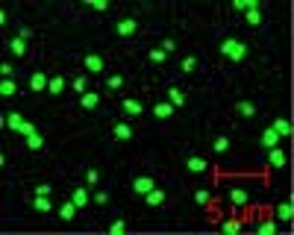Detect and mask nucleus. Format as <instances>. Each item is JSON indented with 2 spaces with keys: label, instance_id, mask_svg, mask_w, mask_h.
Wrapping results in <instances>:
<instances>
[{
  "label": "nucleus",
  "instance_id": "43",
  "mask_svg": "<svg viewBox=\"0 0 294 235\" xmlns=\"http://www.w3.org/2000/svg\"><path fill=\"white\" fill-rule=\"evenodd\" d=\"M177 44H180V41H177V38H173V35H171V38H165V41H162L159 47H162V50H165V53H173V50H177Z\"/></svg>",
  "mask_w": 294,
  "mask_h": 235
},
{
  "label": "nucleus",
  "instance_id": "30",
  "mask_svg": "<svg viewBox=\"0 0 294 235\" xmlns=\"http://www.w3.org/2000/svg\"><path fill=\"white\" fill-rule=\"evenodd\" d=\"M71 88H74V94H86V74H77L74 80H71Z\"/></svg>",
  "mask_w": 294,
  "mask_h": 235
},
{
  "label": "nucleus",
  "instance_id": "19",
  "mask_svg": "<svg viewBox=\"0 0 294 235\" xmlns=\"http://www.w3.org/2000/svg\"><path fill=\"white\" fill-rule=\"evenodd\" d=\"M259 144H262V150H271V147H277V144H279V135L274 133L271 127H265L262 135H259Z\"/></svg>",
  "mask_w": 294,
  "mask_h": 235
},
{
  "label": "nucleus",
  "instance_id": "36",
  "mask_svg": "<svg viewBox=\"0 0 294 235\" xmlns=\"http://www.w3.org/2000/svg\"><path fill=\"white\" fill-rule=\"evenodd\" d=\"M124 83H127V80H124L121 74H112V77L106 80V88H112V91H115V88H124Z\"/></svg>",
  "mask_w": 294,
  "mask_h": 235
},
{
  "label": "nucleus",
  "instance_id": "18",
  "mask_svg": "<svg viewBox=\"0 0 294 235\" xmlns=\"http://www.w3.org/2000/svg\"><path fill=\"white\" fill-rule=\"evenodd\" d=\"M271 130H274L279 138H291V121H288V118H274Z\"/></svg>",
  "mask_w": 294,
  "mask_h": 235
},
{
  "label": "nucleus",
  "instance_id": "6",
  "mask_svg": "<svg viewBox=\"0 0 294 235\" xmlns=\"http://www.w3.org/2000/svg\"><path fill=\"white\" fill-rule=\"evenodd\" d=\"M115 33L121 35V38H133V35L139 33V21H136V18H121V21L115 24Z\"/></svg>",
  "mask_w": 294,
  "mask_h": 235
},
{
  "label": "nucleus",
  "instance_id": "29",
  "mask_svg": "<svg viewBox=\"0 0 294 235\" xmlns=\"http://www.w3.org/2000/svg\"><path fill=\"white\" fill-rule=\"evenodd\" d=\"M229 200H232V206L242 209V206H247V191H244V188H232V191H229Z\"/></svg>",
  "mask_w": 294,
  "mask_h": 235
},
{
  "label": "nucleus",
  "instance_id": "14",
  "mask_svg": "<svg viewBox=\"0 0 294 235\" xmlns=\"http://www.w3.org/2000/svg\"><path fill=\"white\" fill-rule=\"evenodd\" d=\"M47 94H50V97H62V94H65V77H62V74H53L50 77V83H47Z\"/></svg>",
  "mask_w": 294,
  "mask_h": 235
},
{
  "label": "nucleus",
  "instance_id": "42",
  "mask_svg": "<svg viewBox=\"0 0 294 235\" xmlns=\"http://www.w3.org/2000/svg\"><path fill=\"white\" fill-rule=\"evenodd\" d=\"M18 133H21V135H24V138H27V135L38 133V130H35V124H33V121H24V124H21V130H18Z\"/></svg>",
  "mask_w": 294,
  "mask_h": 235
},
{
  "label": "nucleus",
  "instance_id": "9",
  "mask_svg": "<svg viewBox=\"0 0 294 235\" xmlns=\"http://www.w3.org/2000/svg\"><path fill=\"white\" fill-rule=\"evenodd\" d=\"M226 212L224 206H221V200H206V220L209 223H218V220H224Z\"/></svg>",
  "mask_w": 294,
  "mask_h": 235
},
{
  "label": "nucleus",
  "instance_id": "46",
  "mask_svg": "<svg viewBox=\"0 0 294 235\" xmlns=\"http://www.w3.org/2000/svg\"><path fill=\"white\" fill-rule=\"evenodd\" d=\"M194 197H197V203H206V200H209V191H206V188H200Z\"/></svg>",
  "mask_w": 294,
  "mask_h": 235
},
{
  "label": "nucleus",
  "instance_id": "7",
  "mask_svg": "<svg viewBox=\"0 0 294 235\" xmlns=\"http://www.w3.org/2000/svg\"><path fill=\"white\" fill-rule=\"evenodd\" d=\"M47 83H50V77H47L44 71H33V77H30V91H33V94H44V91H47Z\"/></svg>",
  "mask_w": 294,
  "mask_h": 235
},
{
  "label": "nucleus",
  "instance_id": "11",
  "mask_svg": "<svg viewBox=\"0 0 294 235\" xmlns=\"http://www.w3.org/2000/svg\"><path fill=\"white\" fill-rule=\"evenodd\" d=\"M165 200H168V191H165V188H159V185H156V188H150V191L144 194V203H147L150 209H156V206H162Z\"/></svg>",
  "mask_w": 294,
  "mask_h": 235
},
{
  "label": "nucleus",
  "instance_id": "31",
  "mask_svg": "<svg viewBox=\"0 0 294 235\" xmlns=\"http://www.w3.org/2000/svg\"><path fill=\"white\" fill-rule=\"evenodd\" d=\"M180 68H183V74H194V71L200 68V59H197V56H186Z\"/></svg>",
  "mask_w": 294,
  "mask_h": 235
},
{
  "label": "nucleus",
  "instance_id": "21",
  "mask_svg": "<svg viewBox=\"0 0 294 235\" xmlns=\"http://www.w3.org/2000/svg\"><path fill=\"white\" fill-rule=\"evenodd\" d=\"M186 168H189L191 173H206L209 162L203 159V156H189V159H186Z\"/></svg>",
  "mask_w": 294,
  "mask_h": 235
},
{
  "label": "nucleus",
  "instance_id": "5",
  "mask_svg": "<svg viewBox=\"0 0 294 235\" xmlns=\"http://www.w3.org/2000/svg\"><path fill=\"white\" fill-rule=\"evenodd\" d=\"M112 138H115V141H133V138H136V130H133L127 121H115V124H112Z\"/></svg>",
  "mask_w": 294,
  "mask_h": 235
},
{
  "label": "nucleus",
  "instance_id": "22",
  "mask_svg": "<svg viewBox=\"0 0 294 235\" xmlns=\"http://www.w3.org/2000/svg\"><path fill=\"white\" fill-rule=\"evenodd\" d=\"M168 94H171L168 103H173V109H183V106H186V91H183V88L171 85V88H168Z\"/></svg>",
  "mask_w": 294,
  "mask_h": 235
},
{
  "label": "nucleus",
  "instance_id": "16",
  "mask_svg": "<svg viewBox=\"0 0 294 235\" xmlns=\"http://www.w3.org/2000/svg\"><path fill=\"white\" fill-rule=\"evenodd\" d=\"M236 115L242 118V121H253V118H256V106L250 100H239L236 103Z\"/></svg>",
  "mask_w": 294,
  "mask_h": 235
},
{
  "label": "nucleus",
  "instance_id": "13",
  "mask_svg": "<svg viewBox=\"0 0 294 235\" xmlns=\"http://www.w3.org/2000/svg\"><path fill=\"white\" fill-rule=\"evenodd\" d=\"M97 106H100V91H86V94H80V109L94 112Z\"/></svg>",
  "mask_w": 294,
  "mask_h": 235
},
{
  "label": "nucleus",
  "instance_id": "38",
  "mask_svg": "<svg viewBox=\"0 0 294 235\" xmlns=\"http://www.w3.org/2000/svg\"><path fill=\"white\" fill-rule=\"evenodd\" d=\"M236 44H239V41H236V38H224V41H221V44H218V50L224 53V56H229V53H232V47H236Z\"/></svg>",
  "mask_w": 294,
  "mask_h": 235
},
{
  "label": "nucleus",
  "instance_id": "32",
  "mask_svg": "<svg viewBox=\"0 0 294 235\" xmlns=\"http://www.w3.org/2000/svg\"><path fill=\"white\" fill-rule=\"evenodd\" d=\"M33 194H38V197H53V185L50 183H35Z\"/></svg>",
  "mask_w": 294,
  "mask_h": 235
},
{
  "label": "nucleus",
  "instance_id": "33",
  "mask_svg": "<svg viewBox=\"0 0 294 235\" xmlns=\"http://www.w3.org/2000/svg\"><path fill=\"white\" fill-rule=\"evenodd\" d=\"M127 229H130V223H127L124 218H118V220H112V223H109V232H112V235H121V232H127Z\"/></svg>",
  "mask_w": 294,
  "mask_h": 235
},
{
  "label": "nucleus",
  "instance_id": "37",
  "mask_svg": "<svg viewBox=\"0 0 294 235\" xmlns=\"http://www.w3.org/2000/svg\"><path fill=\"white\" fill-rule=\"evenodd\" d=\"M86 183H88V188H97V183H100V173H97V168H88L86 170Z\"/></svg>",
  "mask_w": 294,
  "mask_h": 235
},
{
  "label": "nucleus",
  "instance_id": "35",
  "mask_svg": "<svg viewBox=\"0 0 294 235\" xmlns=\"http://www.w3.org/2000/svg\"><path fill=\"white\" fill-rule=\"evenodd\" d=\"M253 215L262 218V220H271V218H274V206H256V209H253Z\"/></svg>",
  "mask_w": 294,
  "mask_h": 235
},
{
  "label": "nucleus",
  "instance_id": "34",
  "mask_svg": "<svg viewBox=\"0 0 294 235\" xmlns=\"http://www.w3.org/2000/svg\"><path fill=\"white\" fill-rule=\"evenodd\" d=\"M147 56H150V62H156V65H162V62L168 59V53L162 50V47H150V50H147Z\"/></svg>",
  "mask_w": 294,
  "mask_h": 235
},
{
  "label": "nucleus",
  "instance_id": "41",
  "mask_svg": "<svg viewBox=\"0 0 294 235\" xmlns=\"http://www.w3.org/2000/svg\"><path fill=\"white\" fill-rule=\"evenodd\" d=\"M0 74H3V80H6V77H15V65L3 59V62H0Z\"/></svg>",
  "mask_w": 294,
  "mask_h": 235
},
{
  "label": "nucleus",
  "instance_id": "3",
  "mask_svg": "<svg viewBox=\"0 0 294 235\" xmlns=\"http://www.w3.org/2000/svg\"><path fill=\"white\" fill-rule=\"evenodd\" d=\"M6 47H9V53H12L15 59H27V56H30V44H27L21 35H9V38H6Z\"/></svg>",
  "mask_w": 294,
  "mask_h": 235
},
{
  "label": "nucleus",
  "instance_id": "8",
  "mask_svg": "<svg viewBox=\"0 0 294 235\" xmlns=\"http://www.w3.org/2000/svg\"><path fill=\"white\" fill-rule=\"evenodd\" d=\"M77 212H80V209H77V206H74V200H62L59 203V212H56V215H59V220H65V223H74V220H77Z\"/></svg>",
  "mask_w": 294,
  "mask_h": 235
},
{
  "label": "nucleus",
  "instance_id": "27",
  "mask_svg": "<svg viewBox=\"0 0 294 235\" xmlns=\"http://www.w3.org/2000/svg\"><path fill=\"white\" fill-rule=\"evenodd\" d=\"M226 59H229V62H244V59H247V44H244V41H239Z\"/></svg>",
  "mask_w": 294,
  "mask_h": 235
},
{
  "label": "nucleus",
  "instance_id": "45",
  "mask_svg": "<svg viewBox=\"0 0 294 235\" xmlns=\"http://www.w3.org/2000/svg\"><path fill=\"white\" fill-rule=\"evenodd\" d=\"M18 35H21V38H24L27 44L33 41V30H30V27H21V30H18Z\"/></svg>",
  "mask_w": 294,
  "mask_h": 235
},
{
  "label": "nucleus",
  "instance_id": "12",
  "mask_svg": "<svg viewBox=\"0 0 294 235\" xmlns=\"http://www.w3.org/2000/svg\"><path fill=\"white\" fill-rule=\"evenodd\" d=\"M173 103H168V100H159V103H153V118L156 121H168V118H173Z\"/></svg>",
  "mask_w": 294,
  "mask_h": 235
},
{
  "label": "nucleus",
  "instance_id": "44",
  "mask_svg": "<svg viewBox=\"0 0 294 235\" xmlns=\"http://www.w3.org/2000/svg\"><path fill=\"white\" fill-rule=\"evenodd\" d=\"M94 203H97V206H106V203H109V191H97V194H94Z\"/></svg>",
  "mask_w": 294,
  "mask_h": 235
},
{
  "label": "nucleus",
  "instance_id": "15",
  "mask_svg": "<svg viewBox=\"0 0 294 235\" xmlns=\"http://www.w3.org/2000/svg\"><path fill=\"white\" fill-rule=\"evenodd\" d=\"M71 200H74V206L83 212V209L88 206V191L83 188V185H74V188H71Z\"/></svg>",
  "mask_w": 294,
  "mask_h": 235
},
{
  "label": "nucleus",
  "instance_id": "40",
  "mask_svg": "<svg viewBox=\"0 0 294 235\" xmlns=\"http://www.w3.org/2000/svg\"><path fill=\"white\" fill-rule=\"evenodd\" d=\"M91 12H109V3H103V0H91V3H86Z\"/></svg>",
  "mask_w": 294,
  "mask_h": 235
},
{
  "label": "nucleus",
  "instance_id": "28",
  "mask_svg": "<svg viewBox=\"0 0 294 235\" xmlns=\"http://www.w3.org/2000/svg\"><path fill=\"white\" fill-rule=\"evenodd\" d=\"M24 121H27V118L21 115V112H6V127H9V130H21V124H24Z\"/></svg>",
  "mask_w": 294,
  "mask_h": 235
},
{
  "label": "nucleus",
  "instance_id": "2",
  "mask_svg": "<svg viewBox=\"0 0 294 235\" xmlns=\"http://www.w3.org/2000/svg\"><path fill=\"white\" fill-rule=\"evenodd\" d=\"M130 188H133V194H139V197H144L150 188H156V180L147 173V170H141V173H136L133 177V183H130Z\"/></svg>",
  "mask_w": 294,
  "mask_h": 235
},
{
  "label": "nucleus",
  "instance_id": "24",
  "mask_svg": "<svg viewBox=\"0 0 294 235\" xmlns=\"http://www.w3.org/2000/svg\"><path fill=\"white\" fill-rule=\"evenodd\" d=\"M24 144H27V150H30V153H41V150H44V138H41L38 133L27 135V138H24Z\"/></svg>",
  "mask_w": 294,
  "mask_h": 235
},
{
  "label": "nucleus",
  "instance_id": "25",
  "mask_svg": "<svg viewBox=\"0 0 294 235\" xmlns=\"http://www.w3.org/2000/svg\"><path fill=\"white\" fill-rule=\"evenodd\" d=\"M274 215H277L279 220H291V215H294V209H291V200H282L277 206V209H274Z\"/></svg>",
  "mask_w": 294,
  "mask_h": 235
},
{
  "label": "nucleus",
  "instance_id": "1",
  "mask_svg": "<svg viewBox=\"0 0 294 235\" xmlns=\"http://www.w3.org/2000/svg\"><path fill=\"white\" fill-rule=\"evenodd\" d=\"M265 21H268V15H265V9H262V6L247 9V12L242 15V24L247 27V30H262V27H265Z\"/></svg>",
  "mask_w": 294,
  "mask_h": 235
},
{
  "label": "nucleus",
  "instance_id": "39",
  "mask_svg": "<svg viewBox=\"0 0 294 235\" xmlns=\"http://www.w3.org/2000/svg\"><path fill=\"white\" fill-rule=\"evenodd\" d=\"M274 232H277V223H274V220H262L259 235H274Z\"/></svg>",
  "mask_w": 294,
  "mask_h": 235
},
{
  "label": "nucleus",
  "instance_id": "20",
  "mask_svg": "<svg viewBox=\"0 0 294 235\" xmlns=\"http://www.w3.org/2000/svg\"><path fill=\"white\" fill-rule=\"evenodd\" d=\"M268 165H271V168H285V150H282L279 144L268 150Z\"/></svg>",
  "mask_w": 294,
  "mask_h": 235
},
{
  "label": "nucleus",
  "instance_id": "17",
  "mask_svg": "<svg viewBox=\"0 0 294 235\" xmlns=\"http://www.w3.org/2000/svg\"><path fill=\"white\" fill-rule=\"evenodd\" d=\"M0 97H3V100H15L18 97V83L12 77H6V80L0 83Z\"/></svg>",
  "mask_w": 294,
  "mask_h": 235
},
{
  "label": "nucleus",
  "instance_id": "26",
  "mask_svg": "<svg viewBox=\"0 0 294 235\" xmlns=\"http://www.w3.org/2000/svg\"><path fill=\"white\" fill-rule=\"evenodd\" d=\"M33 209L47 215V212H53V200H50V197H38V194H35V197H33Z\"/></svg>",
  "mask_w": 294,
  "mask_h": 235
},
{
  "label": "nucleus",
  "instance_id": "4",
  "mask_svg": "<svg viewBox=\"0 0 294 235\" xmlns=\"http://www.w3.org/2000/svg\"><path fill=\"white\" fill-rule=\"evenodd\" d=\"M83 68H86L88 74H103L106 59L100 56V53H86V56H83Z\"/></svg>",
  "mask_w": 294,
  "mask_h": 235
},
{
  "label": "nucleus",
  "instance_id": "10",
  "mask_svg": "<svg viewBox=\"0 0 294 235\" xmlns=\"http://www.w3.org/2000/svg\"><path fill=\"white\" fill-rule=\"evenodd\" d=\"M121 112H124V118H139L141 112H144V106H141L136 97H124L121 100Z\"/></svg>",
  "mask_w": 294,
  "mask_h": 235
},
{
  "label": "nucleus",
  "instance_id": "23",
  "mask_svg": "<svg viewBox=\"0 0 294 235\" xmlns=\"http://www.w3.org/2000/svg\"><path fill=\"white\" fill-rule=\"evenodd\" d=\"M212 150L218 156H226L229 153V138L226 135H212Z\"/></svg>",
  "mask_w": 294,
  "mask_h": 235
}]
</instances>
